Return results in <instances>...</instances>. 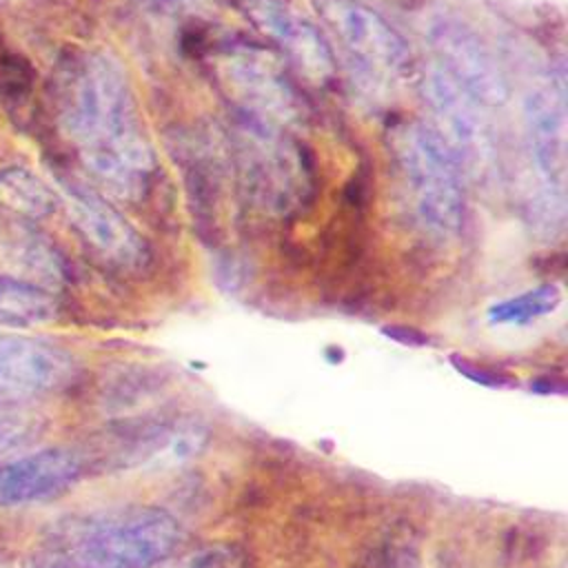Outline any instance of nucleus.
Listing matches in <instances>:
<instances>
[{"label": "nucleus", "instance_id": "obj_5", "mask_svg": "<svg viewBox=\"0 0 568 568\" xmlns=\"http://www.w3.org/2000/svg\"><path fill=\"white\" fill-rule=\"evenodd\" d=\"M422 93L435 115V131L464 173L490 184L499 178V146L484 106L448 73L430 64L422 78Z\"/></svg>", "mask_w": 568, "mask_h": 568}, {"label": "nucleus", "instance_id": "obj_24", "mask_svg": "<svg viewBox=\"0 0 568 568\" xmlns=\"http://www.w3.org/2000/svg\"><path fill=\"white\" fill-rule=\"evenodd\" d=\"M2 47H4V44H2V36H0V49H2Z\"/></svg>", "mask_w": 568, "mask_h": 568}, {"label": "nucleus", "instance_id": "obj_21", "mask_svg": "<svg viewBox=\"0 0 568 568\" xmlns=\"http://www.w3.org/2000/svg\"><path fill=\"white\" fill-rule=\"evenodd\" d=\"M453 366H455L462 375L470 377V379L477 382V384H484V386H504V384H506V379H504L499 373L488 371V368H484L481 364H477V362H473V359H466V357L455 355V357H453Z\"/></svg>", "mask_w": 568, "mask_h": 568}, {"label": "nucleus", "instance_id": "obj_11", "mask_svg": "<svg viewBox=\"0 0 568 568\" xmlns=\"http://www.w3.org/2000/svg\"><path fill=\"white\" fill-rule=\"evenodd\" d=\"M242 11L306 80L315 84L333 80L335 55L326 38L293 4L286 0H244Z\"/></svg>", "mask_w": 568, "mask_h": 568}, {"label": "nucleus", "instance_id": "obj_4", "mask_svg": "<svg viewBox=\"0 0 568 568\" xmlns=\"http://www.w3.org/2000/svg\"><path fill=\"white\" fill-rule=\"evenodd\" d=\"M237 155L246 191L271 213L297 209L313 189V171L302 146L282 129L237 113Z\"/></svg>", "mask_w": 568, "mask_h": 568}, {"label": "nucleus", "instance_id": "obj_22", "mask_svg": "<svg viewBox=\"0 0 568 568\" xmlns=\"http://www.w3.org/2000/svg\"><path fill=\"white\" fill-rule=\"evenodd\" d=\"M373 568H422V559L413 548H390L375 559Z\"/></svg>", "mask_w": 568, "mask_h": 568}, {"label": "nucleus", "instance_id": "obj_23", "mask_svg": "<svg viewBox=\"0 0 568 568\" xmlns=\"http://www.w3.org/2000/svg\"><path fill=\"white\" fill-rule=\"evenodd\" d=\"M384 333L395 339V342H402V344H408V346H422L428 342V337L415 328H408V326H386Z\"/></svg>", "mask_w": 568, "mask_h": 568}, {"label": "nucleus", "instance_id": "obj_19", "mask_svg": "<svg viewBox=\"0 0 568 568\" xmlns=\"http://www.w3.org/2000/svg\"><path fill=\"white\" fill-rule=\"evenodd\" d=\"M246 557L235 544H204L186 552H173L151 568H244Z\"/></svg>", "mask_w": 568, "mask_h": 568}, {"label": "nucleus", "instance_id": "obj_1", "mask_svg": "<svg viewBox=\"0 0 568 568\" xmlns=\"http://www.w3.org/2000/svg\"><path fill=\"white\" fill-rule=\"evenodd\" d=\"M60 118L98 186L122 202L149 195L158 155L131 80L113 55L93 51L69 67Z\"/></svg>", "mask_w": 568, "mask_h": 568}, {"label": "nucleus", "instance_id": "obj_18", "mask_svg": "<svg viewBox=\"0 0 568 568\" xmlns=\"http://www.w3.org/2000/svg\"><path fill=\"white\" fill-rule=\"evenodd\" d=\"M38 71L33 62L13 49H0V102L7 106L24 104L36 89Z\"/></svg>", "mask_w": 568, "mask_h": 568}, {"label": "nucleus", "instance_id": "obj_17", "mask_svg": "<svg viewBox=\"0 0 568 568\" xmlns=\"http://www.w3.org/2000/svg\"><path fill=\"white\" fill-rule=\"evenodd\" d=\"M0 195L29 217H49L60 204V197L24 166L0 169Z\"/></svg>", "mask_w": 568, "mask_h": 568}, {"label": "nucleus", "instance_id": "obj_6", "mask_svg": "<svg viewBox=\"0 0 568 568\" xmlns=\"http://www.w3.org/2000/svg\"><path fill=\"white\" fill-rule=\"evenodd\" d=\"M220 71L237 102V113L282 131L306 118L302 95L268 51L248 44L231 47L220 58Z\"/></svg>", "mask_w": 568, "mask_h": 568}, {"label": "nucleus", "instance_id": "obj_10", "mask_svg": "<svg viewBox=\"0 0 568 568\" xmlns=\"http://www.w3.org/2000/svg\"><path fill=\"white\" fill-rule=\"evenodd\" d=\"M524 129L530 164L541 184L546 204L564 209L568 166V120L564 69L550 82L532 89L524 100Z\"/></svg>", "mask_w": 568, "mask_h": 568}, {"label": "nucleus", "instance_id": "obj_3", "mask_svg": "<svg viewBox=\"0 0 568 568\" xmlns=\"http://www.w3.org/2000/svg\"><path fill=\"white\" fill-rule=\"evenodd\" d=\"M395 155L419 226L435 240H453L464 226L462 169L433 124L408 120L395 131Z\"/></svg>", "mask_w": 568, "mask_h": 568}, {"label": "nucleus", "instance_id": "obj_15", "mask_svg": "<svg viewBox=\"0 0 568 568\" xmlns=\"http://www.w3.org/2000/svg\"><path fill=\"white\" fill-rule=\"evenodd\" d=\"M55 313L53 291L36 282L0 275V326H38L51 322Z\"/></svg>", "mask_w": 568, "mask_h": 568}, {"label": "nucleus", "instance_id": "obj_7", "mask_svg": "<svg viewBox=\"0 0 568 568\" xmlns=\"http://www.w3.org/2000/svg\"><path fill=\"white\" fill-rule=\"evenodd\" d=\"M426 38L437 67L448 73L481 106H501L510 98L508 78L484 38L455 16L428 22Z\"/></svg>", "mask_w": 568, "mask_h": 568}, {"label": "nucleus", "instance_id": "obj_13", "mask_svg": "<svg viewBox=\"0 0 568 568\" xmlns=\"http://www.w3.org/2000/svg\"><path fill=\"white\" fill-rule=\"evenodd\" d=\"M84 455L69 446H49L0 466V504L51 501L75 486Z\"/></svg>", "mask_w": 568, "mask_h": 568}, {"label": "nucleus", "instance_id": "obj_12", "mask_svg": "<svg viewBox=\"0 0 568 568\" xmlns=\"http://www.w3.org/2000/svg\"><path fill=\"white\" fill-rule=\"evenodd\" d=\"M122 464L144 470L182 468L209 446L211 433L204 422L189 415L142 417L122 426Z\"/></svg>", "mask_w": 568, "mask_h": 568}, {"label": "nucleus", "instance_id": "obj_9", "mask_svg": "<svg viewBox=\"0 0 568 568\" xmlns=\"http://www.w3.org/2000/svg\"><path fill=\"white\" fill-rule=\"evenodd\" d=\"M53 175L69 217L102 257L126 271H140L149 264L146 237L100 191L69 173L55 171Z\"/></svg>", "mask_w": 568, "mask_h": 568}, {"label": "nucleus", "instance_id": "obj_14", "mask_svg": "<svg viewBox=\"0 0 568 568\" xmlns=\"http://www.w3.org/2000/svg\"><path fill=\"white\" fill-rule=\"evenodd\" d=\"M75 377L78 362L64 346L31 335H0V388L53 393Z\"/></svg>", "mask_w": 568, "mask_h": 568}, {"label": "nucleus", "instance_id": "obj_20", "mask_svg": "<svg viewBox=\"0 0 568 568\" xmlns=\"http://www.w3.org/2000/svg\"><path fill=\"white\" fill-rule=\"evenodd\" d=\"M36 430L38 419L22 404H18L13 395L0 388V455L33 439Z\"/></svg>", "mask_w": 568, "mask_h": 568}, {"label": "nucleus", "instance_id": "obj_2", "mask_svg": "<svg viewBox=\"0 0 568 568\" xmlns=\"http://www.w3.org/2000/svg\"><path fill=\"white\" fill-rule=\"evenodd\" d=\"M184 541L180 519L149 504L104 508L62 521L47 555L53 568H151Z\"/></svg>", "mask_w": 568, "mask_h": 568}, {"label": "nucleus", "instance_id": "obj_16", "mask_svg": "<svg viewBox=\"0 0 568 568\" xmlns=\"http://www.w3.org/2000/svg\"><path fill=\"white\" fill-rule=\"evenodd\" d=\"M561 304V288L555 282L537 284L519 295L493 302L486 308V322L490 326H526L555 313Z\"/></svg>", "mask_w": 568, "mask_h": 568}, {"label": "nucleus", "instance_id": "obj_8", "mask_svg": "<svg viewBox=\"0 0 568 568\" xmlns=\"http://www.w3.org/2000/svg\"><path fill=\"white\" fill-rule=\"evenodd\" d=\"M320 13L342 47L375 75L402 80L413 69V53L404 36L362 0H320Z\"/></svg>", "mask_w": 568, "mask_h": 568}]
</instances>
